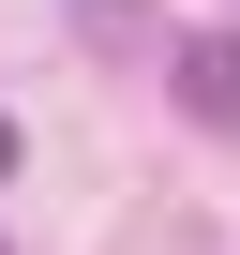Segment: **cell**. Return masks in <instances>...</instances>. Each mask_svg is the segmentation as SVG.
<instances>
[{"label": "cell", "mask_w": 240, "mask_h": 255, "mask_svg": "<svg viewBox=\"0 0 240 255\" xmlns=\"http://www.w3.org/2000/svg\"><path fill=\"white\" fill-rule=\"evenodd\" d=\"M180 120L240 135V30H195V45H180Z\"/></svg>", "instance_id": "obj_1"}, {"label": "cell", "mask_w": 240, "mask_h": 255, "mask_svg": "<svg viewBox=\"0 0 240 255\" xmlns=\"http://www.w3.org/2000/svg\"><path fill=\"white\" fill-rule=\"evenodd\" d=\"M0 165H15V120H0Z\"/></svg>", "instance_id": "obj_2"}]
</instances>
